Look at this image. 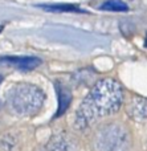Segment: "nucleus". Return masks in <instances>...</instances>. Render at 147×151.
Segmentation results:
<instances>
[{
  "label": "nucleus",
  "mask_w": 147,
  "mask_h": 151,
  "mask_svg": "<svg viewBox=\"0 0 147 151\" xmlns=\"http://www.w3.org/2000/svg\"><path fill=\"white\" fill-rule=\"evenodd\" d=\"M123 93L117 81L111 78L101 80L90 89L76 113V125L87 129L95 122L115 114L122 106Z\"/></svg>",
  "instance_id": "nucleus-1"
},
{
  "label": "nucleus",
  "mask_w": 147,
  "mask_h": 151,
  "mask_svg": "<svg viewBox=\"0 0 147 151\" xmlns=\"http://www.w3.org/2000/svg\"><path fill=\"white\" fill-rule=\"evenodd\" d=\"M44 101V91L31 83H20L13 86L7 96L8 107L20 117L36 115L41 110Z\"/></svg>",
  "instance_id": "nucleus-2"
},
{
  "label": "nucleus",
  "mask_w": 147,
  "mask_h": 151,
  "mask_svg": "<svg viewBox=\"0 0 147 151\" xmlns=\"http://www.w3.org/2000/svg\"><path fill=\"white\" fill-rule=\"evenodd\" d=\"M131 137L122 123L111 122L103 125L93 137L94 151H130Z\"/></svg>",
  "instance_id": "nucleus-3"
},
{
  "label": "nucleus",
  "mask_w": 147,
  "mask_h": 151,
  "mask_svg": "<svg viewBox=\"0 0 147 151\" xmlns=\"http://www.w3.org/2000/svg\"><path fill=\"white\" fill-rule=\"evenodd\" d=\"M126 113L131 119L147 122V99L142 97H133L126 106Z\"/></svg>",
  "instance_id": "nucleus-4"
},
{
  "label": "nucleus",
  "mask_w": 147,
  "mask_h": 151,
  "mask_svg": "<svg viewBox=\"0 0 147 151\" xmlns=\"http://www.w3.org/2000/svg\"><path fill=\"white\" fill-rule=\"evenodd\" d=\"M0 64L1 65H7V66H13L16 69L20 70H31L34 69L41 64V60L37 57H1L0 58Z\"/></svg>",
  "instance_id": "nucleus-5"
},
{
  "label": "nucleus",
  "mask_w": 147,
  "mask_h": 151,
  "mask_svg": "<svg viewBox=\"0 0 147 151\" xmlns=\"http://www.w3.org/2000/svg\"><path fill=\"white\" fill-rule=\"evenodd\" d=\"M56 90H57V94H58V110H57L56 117H60L69 107V104L72 101V93L68 90L66 86L61 85L60 82L56 83Z\"/></svg>",
  "instance_id": "nucleus-6"
},
{
  "label": "nucleus",
  "mask_w": 147,
  "mask_h": 151,
  "mask_svg": "<svg viewBox=\"0 0 147 151\" xmlns=\"http://www.w3.org/2000/svg\"><path fill=\"white\" fill-rule=\"evenodd\" d=\"M100 8L102 11H110V12H125L129 9L126 3L121 1V0H108Z\"/></svg>",
  "instance_id": "nucleus-7"
},
{
  "label": "nucleus",
  "mask_w": 147,
  "mask_h": 151,
  "mask_svg": "<svg viewBox=\"0 0 147 151\" xmlns=\"http://www.w3.org/2000/svg\"><path fill=\"white\" fill-rule=\"evenodd\" d=\"M40 8L48 11V12H84L76 5L70 4H54V5H39Z\"/></svg>",
  "instance_id": "nucleus-8"
},
{
  "label": "nucleus",
  "mask_w": 147,
  "mask_h": 151,
  "mask_svg": "<svg viewBox=\"0 0 147 151\" xmlns=\"http://www.w3.org/2000/svg\"><path fill=\"white\" fill-rule=\"evenodd\" d=\"M1 81H3V76H0V82H1Z\"/></svg>",
  "instance_id": "nucleus-9"
}]
</instances>
